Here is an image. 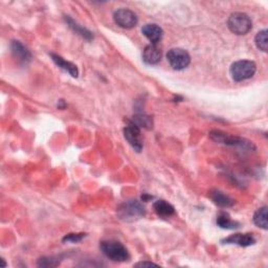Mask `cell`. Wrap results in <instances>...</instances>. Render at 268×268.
<instances>
[{
	"label": "cell",
	"instance_id": "obj_1",
	"mask_svg": "<svg viewBox=\"0 0 268 268\" xmlns=\"http://www.w3.org/2000/svg\"><path fill=\"white\" fill-rule=\"evenodd\" d=\"M100 248L108 259L114 262H126L130 259V253L128 249L119 241H102Z\"/></svg>",
	"mask_w": 268,
	"mask_h": 268
},
{
	"label": "cell",
	"instance_id": "obj_2",
	"mask_svg": "<svg viewBox=\"0 0 268 268\" xmlns=\"http://www.w3.org/2000/svg\"><path fill=\"white\" fill-rule=\"evenodd\" d=\"M257 65L253 61L249 60H240L235 62L231 66V75L234 81L242 82L252 78L253 74L256 73Z\"/></svg>",
	"mask_w": 268,
	"mask_h": 268
},
{
	"label": "cell",
	"instance_id": "obj_3",
	"mask_svg": "<svg viewBox=\"0 0 268 268\" xmlns=\"http://www.w3.org/2000/svg\"><path fill=\"white\" fill-rule=\"evenodd\" d=\"M118 214L122 220L130 222L144 217L146 214V210L142 203H139L136 200H130L122 204L118 210Z\"/></svg>",
	"mask_w": 268,
	"mask_h": 268
},
{
	"label": "cell",
	"instance_id": "obj_4",
	"mask_svg": "<svg viewBox=\"0 0 268 268\" xmlns=\"http://www.w3.org/2000/svg\"><path fill=\"white\" fill-rule=\"evenodd\" d=\"M227 27L236 35H246L252 28L251 19L244 13H233L227 20Z\"/></svg>",
	"mask_w": 268,
	"mask_h": 268
},
{
	"label": "cell",
	"instance_id": "obj_5",
	"mask_svg": "<svg viewBox=\"0 0 268 268\" xmlns=\"http://www.w3.org/2000/svg\"><path fill=\"white\" fill-rule=\"evenodd\" d=\"M210 137L214 140L216 143H219V144H223L226 146H233V147H241L243 149H251L254 148L253 145L248 142V140L244 139V138H241V137H237V136H233V135H229L227 133L221 132V131H212L210 133Z\"/></svg>",
	"mask_w": 268,
	"mask_h": 268
},
{
	"label": "cell",
	"instance_id": "obj_6",
	"mask_svg": "<svg viewBox=\"0 0 268 268\" xmlns=\"http://www.w3.org/2000/svg\"><path fill=\"white\" fill-rule=\"evenodd\" d=\"M167 60L171 67L175 70H183L191 63V57L187 50L183 48H171L167 54Z\"/></svg>",
	"mask_w": 268,
	"mask_h": 268
},
{
	"label": "cell",
	"instance_id": "obj_7",
	"mask_svg": "<svg viewBox=\"0 0 268 268\" xmlns=\"http://www.w3.org/2000/svg\"><path fill=\"white\" fill-rule=\"evenodd\" d=\"M113 19L119 27L123 29H133L138 23V18L135 13L128 9H120L113 14Z\"/></svg>",
	"mask_w": 268,
	"mask_h": 268
},
{
	"label": "cell",
	"instance_id": "obj_8",
	"mask_svg": "<svg viewBox=\"0 0 268 268\" xmlns=\"http://www.w3.org/2000/svg\"><path fill=\"white\" fill-rule=\"evenodd\" d=\"M124 136L127 139V142L131 145V147L135 151L140 152L143 150L144 145H143L142 135H140V128L139 127H137L135 124L130 122L128 125L125 127Z\"/></svg>",
	"mask_w": 268,
	"mask_h": 268
},
{
	"label": "cell",
	"instance_id": "obj_9",
	"mask_svg": "<svg viewBox=\"0 0 268 268\" xmlns=\"http://www.w3.org/2000/svg\"><path fill=\"white\" fill-rule=\"evenodd\" d=\"M256 238L252 234H235L224 239L222 242L225 244H236L241 247H247L256 243Z\"/></svg>",
	"mask_w": 268,
	"mask_h": 268
},
{
	"label": "cell",
	"instance_id": "obj_10",
	"mask_svg": "<svg viewBox=\"0 0 268 268\" xmlns=\"http://www.w3.org/2000/svg\"><path fill=\"white\" fill-rule=\"evenodd\" d=\"M162 53L160 47L156 44H149L145 47L143 53V60L149 65H156L160 62Z\"/></svg>",
	"mask_w": 268,
	"mask_h": 268
},
{
	"label": "cell",
	"instance_id": "obj_11",
	"mask_svg": "<svg viewBox=\"0 0 268 268\" xmlns=\"http://www.w3.org/2000/svg\"><path fill=\"white\" fill-rule=\"evenodd\" d=\"M142 33L152 44H156L157 42H159L163 35L162 29L158 27L157 24H153V23L144 25L142 29Z\"/></svg>",
	"mask_w": 268,
	"mask_h": 268
},
{
	"label": "cell",
	"instance_id": "obj_12",
	"mask_svg": "<svg viewBox=\"0 0 268 268\" xmlns=\"http://www.w3.org/2000/svg\"><path fill=\"white\" fill-rule=\"evenodd\" d=\"M12 54L19 62L28 63L32 59V55L30 50L25 47L20 41H12L11 43Z\"/></svg>",
	"mask_w": 268,
	"mask_h": 268
},
{
	"label": "cell",
	"instance_id": "obj_13",
	"mask_svg": "<svg viewBox=\"0 0 268 268\" xmlns=\"http://www.w3.org/2000/svg\"><path fill=\"white\" fill-rule=\"evenodd\" d=\"M50 57H52L53 61L56 63V64L60 68H62L63 70H65V71H67L71 76H73V78H78L79 70H78V67H76L73 64V63L64 60L62 57H60V56H58L56 54H50Z\"/></svg>",
	"mask_w": 268,
	"mask_h": 268
},
{
	"label": "cell",
	"instance_id": "obj_14",
	"mask_svg": "<svg viewBox=\"0 0 268 268\" xmlns=\"http://www.w3.org/2000/svg\"><path fill=\"white\" fill-rule=\"evenodd\" d=\"M153 210L159 217L168 218V217L175 214V209L171 203L165 200H157L153 203Z\"/></svg>",
	"mask_w": 268,
	"mask_h": 268
},
{
	"label": "cell",
	"instance_id": "obj_15",
	"mask_svg": "<svg viewBox=\"0 0 268 268\" xmlns=\"http://www.w3.org/2000/svg\"><path fill=\"white\" fill-rule=\"evenodd\" d=\"M210 197L213 202L221 208H229L235 204V200L228 195L220 192V191H213L210 193Z\"/></svg>",
	"mask_w": 268,
	"mask_h": 268
},
{
	"label": "cell",
	"instance_id": "obj_16",
	"mask_svg": "<svg viewBox=\"0 0 268 268\" xmlns=\"http://www.w3.org/2000/svg\"><path fill=\"white\" fill-rule=\"evenodd\" d=\"M217 224L224 229H235L240 227V223L238 221L233 220L231 218V216L225 212H221L218 216H217Z\"/></svg>",
	"mask_w": 268,
	"mask_h": 268
},
{
	"label": "cell",
	"instance_id": "obj_17",
	"mask_svg": "<svg viewBox=\"0 0 268 268\" xmlns=\"http://www.w3.org/2000/svg\"><path fill=\"white\" fill-rule=\"evenodd\" d=\"M65 21H66V23L68 24V27H69L73 32H75V34L80 35L81 37L84 38V39H86V40H88V41H89V40H92V39H94V35H93L92 32H89V31L86 30L85 28L81 27L80 24L76 23V22H75L73 19H71L69 16H66V17H65Z\"/></svg>",
	"mask_w": 268,
	"mask_h": 268
},
{
	"label": "cell",
	"instance_id": "obj_18",
	"mask_svg": "<svg viewBox=\"0 0 268 268\" xmlns=\"http://www.w3.org/2000/svg\"><path fill=\"white\" fill-rule=\"evenodd\" d=\"M132 123L135 124L139 128H145V129H151L153 127V121L152 118L147 116L145 113H138L136 116L133 117Z\"/></svg>",
	"mask_w": 268,
	"mask_h": 268
},
{
	"label": "cell",
	"instance_id": "obj_19",
	"mask_svg": "<svg viewBox=\"0 0 268 268\" xmlns=\"http://www.w3.org/2000/svg\"><path fill=\"white\" fill-rule=\"evenodd\" d=\"M253 222L258 227L267 229V208L259 209L253 215Z\"/></svg>",
	"mask_w": 268,
	"mask_h": 268
},
{
	"label": "cell",
	"instance_id": "obj_20",
	"mask_svg": "<svg viewBox=\"0 0 268 268\" xmlns=\"http://www.w3.org/2000/svg\"><path fill=\"white\" fill-rule=\"evenodd\" d=\"M254 42H256V45L260 50H262V52H267V46H268L267 30H263L259 32L256 38H254Z\"/></svg>",
	"mask_w": 268,
	"mask_h": 268
},
{
	"label": "cell",
	"instance_id": "obj_21",
	"mask_svg": "<svg viewBox=\"0 0 268 268\" xmlns=\"http://www.w3.org/2000/svg\"><path fill=\"white\" fill-rule=\"evenodd\" d=\"M85 237V234H68L64 238L63 241L64 242H72V243H76V242L81 241Z\"/></svg>",
	"mask_w": 268,
	"mask_h": 268
},
{
	"label": "cell",
	"instance_id": "obj_22",
	"mask_svg": "<svg viewBox=\"0 0 268 268\" xmlns=\"http://www.w3.org/2000/svg\"><path fill=\"white\" fill-rule=\"evenodd\" d=\"M136 267H146V266H157V264L155 263H152V262H148V261H143V262H139L137 264H135Z\"/></svg>",
	"mask_w": 268,
	"mask_h": 268
}]
</instances>
